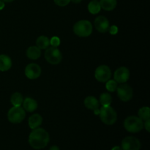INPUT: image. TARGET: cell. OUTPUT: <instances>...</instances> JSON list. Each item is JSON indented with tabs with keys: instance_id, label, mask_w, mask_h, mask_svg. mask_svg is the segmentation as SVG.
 <instances>
[{
	"instance_id": "6da1fadb",
	"label": "cell",
	"mask_w": 150,
	"mask_h": 150,
	"mask_svg": "<svg viewBox=\"0 0 150 150\" xmlns=\"http://www.w3.org/2000/svg\"><path fill=\"white\" fill-rule=\"evenodd\" d=\"M50 141L49 134L43 128L38 127L31 132L29 136V143L35 149H41L48 145Z\"/></svg>"
},
{
	"instance_id": "277c9868",
	"label": "cell",
	"mask_w": 150,
	"mask_h": 150,
	"mask_svg": "<svg viewBox=\"0 0 150 150\" xmlns=\"http://www.w3.org/2000/svg\"><path fill=\"white\" fill-rule=\"evenodd\" d=\"M73 31L78 36L86 38L92 34V25L91 22L87 20L79 21L73 26Z\"/></svg>"
},
{
	"instance_id": "d4e9b609",
	"label": "cell",
	"mask_w": 150,
	"mask_h": 150,
	"mask_svg": "<svg viewBox=\"0 0 150 150\" xmlns=\"http://www.w3.org/2000/svg\"><path fill=\"white\" fill-rule=\"evenodd\" d=\"M50 44L52 45L53 47H57L60 45V40L58 37H53L50 40Z\"/></svg>"
},
{
	"instance_id": "2e32d148",
	"label": "cell",
	"mask_w": 150,
	"mask_h": 150,
	"mask_svg": "<svg viewBox=\"0 0 150 150\" xmlns=\"http://www.w3.org/2000/svg\"><path fill=\"white\" fill-rule=\"evenodd\" d=\"M84 105L89 109L94 111L99 108L100 103L96 98L93 96H89L84 100Z\"/></svg>"
},
{
	"instance_id": "f1b7e54d",
	"label": "cell",
	"mask_w": 150,
	"mask_h": 150,
	"mask_svg": "<svg viewBox=\"0 0 150 150\" xmlns=\"http://www.w3.org/2000/svg\"><path fill=\"white\" fill-rule=\"evenodd\" d=\"M4 7V2L2 0H0V10H2Z\"/></svg>"
},
{
	"instance_id": "4fadbf2b",
	"label": "cell",
	"mask_w": 150,
	"mask_h": 150,
	"mask_svg": "<svg viewBox=\"0 0 150 150\" xmlns=\"http://www.w3.org/2000/svg\"><path fill=\"white\" fill-rule=\"evenodd\" d=\"M23 109L28 112H33L38 108V103L35 100L31 98H26L23 101Z\"/></svg>"
},
{
	"instance_id": "484cf974",
	"label": "cell",
	"mask_w": 150,
	"mask_h": 150,
	"mask_svg": "<svg viewBox=\"0 0 150 150\" xmlns=\"http://www.w3.org/2000/svg\"><path fill=\"white\" fill-rule=\"evenodd\" d=\"M55 4L60 7H64L67 6L70 2V0H54Z\"/></svg>"
},
{
	"instance_id": "836d02e7",
	"label": "cell",
	"mask_w": 150,
	"mask_h": 150,
	"mask_svg": "<svg viewBox=\"0 0 150 150\" xmlns=\"http://www.w3.org/2000/svg\"><path fill=\"white\" fill-rule=\"evenodd\" d=\"M4 2H12V1H13L14 0H2Z\"/></svg>"
},
{
	"instance_id": "9c48e42d",
	"label": "cell",
	"mask_w": 150,
	"mask_h": 150,
	"mask_svg": "<svg viewBox=\"0 0 150 150\" xmlns=\"http://www.w3.org/2000/svg\"><path fill=\"white\" fill-rule=\"evenodd\" d=\"M95 79L100 82H106L111 76V71L107 65H100L96 69L95 73Z\"/></svg>"
},
{
	"instance_id": "ac0fdd59",
	"label": "cell",
	"mask_w": 150,
	"mask_h": 150,
	"mask_svg": "<svg viewBox=\"0 0 150 150\" xmlns=\"http://www.w3.org/2000/svg\"><path fill=\"white\" fill-rule=\"evenodd\" d=\"M101 8L106 11H111L117 6V0H100L99 1Z\"/></svg>"
},
{
	"instance_id": "8992f818",
	"label": "cell",
	"mask_w": 150,
	"mask_h": 150,
	"mask_svg": "<svg viewBox=\"0 0 150 150\" xmlns=\"http://www.w3.org/2000/svg\"><path fill=\"white\" fill-rule=\"evenodd\" d=\"M45 58L51 64H58L62 59V55L59 50L56 47L47 48L45 52Z\"/></svg>"
},
{
	"instance_id": "cb8c5ba5",
	"label": "cell",
	"mask_w": 150,
	"mask_h": 150,
	"mask_svg": "<svg viewBox=\"0 0 150 150\" xmlns=\"http://www.w3.org/2000/svg\"><path fill=\"white\" fill-rule=\"evenodd\" d=\"M117 82L115 80H108V81H106V85H105V87L106 89L109 92H114L115 90H117Z\"/></svg>"
},
{
	"instance_id": "30bf717a",
	"label": "cell",
	"mask_w": 150,
	"mask_h": 150,
	"mask_svg": "<svg viewBox=\"0 0 150 150\" xmlns=\"http://www.w3.org/2000/svg\"><path fill=\"white\" fill-rule=\"evenodd\" d=\"M41 74V68L38 64L31 63L28 64L25 69V75L29 79H36Z\"/></svg>"
},
{
	"instance_id": "5bb4252c",
	"label": "cell",
	"mask_w": 150,
	"mask_h": 150,
	"mask_svg": "<svg viewBox=\"0 0 150 150\" xmlns=\"http://www.w3.org/2000/svg\"><path fill=\"white\" fill-rule=\"evenodd\" d=\"M12 67V60L8 56L0 55V71H7Z\"/></svg>"
},
{
	"instance_id": "44dd1931",
	"label": "cell",
	"mask_w": 150,
	"mask_h": 150,
	"mask_svg": "<svg viewBox=\"0 0 150 150\" xmlns=\"http://www.w3.org/2000/svg\"><path fill=\"white\" fill-rule=\"evenodd\" d=\"M23 95L19 92H15L11 97L10 102L13 104V106H21L23 103Z\"/></svg>"
},
{
	"instance_id": "7a4b0ae2",
	"label": "cell",
	"mask_w": 150,
	"mask_h": 150,
	"mask_svg": "<svg viewBox=\"0 0 150 150\" xmlns=\"http://www.w3.org/2000/svg\"><path fill=\"white\" fill-rule=\"evenodd\" d=\"M100 117L101 121L105 125H111L117 122V114L115 110L110 105L102 106L100 109Z\"/></svg>"
},
{
	"instance_id": "9a60e30c",
	"label": "cell",
	"mask_w": 150,
	"mask_h": 150,
	"mask_svg": "<svg viewBox=\"0 0 150 150\" xmlns=\"http://www.w3.org/2000/svg\"><path fill=\"white\" fill-rule=\"evenodd\" d=\"M42 122V118L40 114H35L29 118V126L31 129L34 130L41 125Z\"/></svg>"
},
{
	"instance_id": "4dcf8cb0",
	"label": "cell",
	"mask_w": 150,
	"mask_h": 150,
	"mask_svg": "<svg viewBox=\"0 0 150 150\" xmlns=\"http://www.w3.org/2000/svg\"><path fill=\"white\" fill-rule=\"evenodd\" d=\"M111 150H122V149L120 146H114V147L111 149Z\"/></svg>"
},
{
	"instance_id": "ffe728a7",
	"label": "cell",
	"mask_w": 150,
	"mask_h": 150,
	"mask_svg": "<svg viewBox=\"0 0 150 150\" xmlns=\"http://www.w3.org/2000/svg\"><path fill=\"white\" fill-rule=\"evenodd\" d=\"M36 44L40 49H46L50 45V40L47 37L40 36L37 40Z\"/></svg>"
},
{
	"instance_id": "d6986e66",
	"label": "cell",
	"mask_w": 150,
	"mask_h": 150,
	"mask_svg": "<svg viewBox=\"0 0 150 150\" xmlns=\"http://www.w3.org/2000/svg\"><path fill=\"white\" fill-rule=\"evenodd\" d=\"M101 10L100 4L98 0H92L88 4V10L92 14H98Z\"/></svg>"
},
{
	"instance_id": "7c38bea8",
	"label": "cell",
	"mask_w": 150,
	"mask_h": 150,
	"mask_svg": "<svg viewBox=\"0 0 150 150\" xmlns=\"http://www.w3.org/2000/svg\"><path fill=\"white\" fill-rule=\"evenodd\" d=\"M130 78V71L127 67H121L114 73V79L117 83H124Z\"/></svg>"
},
{
	"instance_id": "f546056e",
	"label": "cell",
	"mask_w": 150,
	"mask_h": 150,
	"mask_svg": "<svg viewBox=\"0 0 150 150\" xmlns=\"http://www.w3.org/2000/svg\"><path fill=\"white\" fill-rule=\"evenodd\" d=\"M49 150H59V148L57 146H52L51 148H50Z\"/></svg>"
},
{
	"instance_id": "1f68e13d",
	"label": "cell",
	"mask_w": 150,
	"mask_h": 150,
	"mask_svg": "<svg viewBox=\"0 0 150 150\" xmlns=\"http://www.w3.org/2000/svg\"><path fill=\"white\" fill-rule=\"evenodd\" d=\"M70 1H73V3H76V4H79V3H80L82 0H70Z\"/></svg>"
},
{
	"instance_id": "e0dca14e",
	"label": "cell",
	"mask_w": 150,
	"mask_h": 150,
	"mask_svg": "<svg viewBox=\"0 0 150 150\" xmlns=\"http://www.w3.org/2000/svg\"><path fill=\"white\" fill-rule=\"evenodd\" d=\"M40 55V49L38 46H31L26 51V56L30 59H38Z\"/></svg>"
},
{
	"instance_id": "603a6c76",
	"label": "cell",
	"mask_w": 150,
	"mask_h": 150,
	"mask_svg": "<svg viewBox=\"0 0 150 150\" xmlns=\"http://www.w3.org/2000/svg\"><path fill=\"white\" fill-rule=\"evenodd\" d=\"M139 117L142 120L146 121L150 119V109L149 107H143L139 111Z\"/></svg>"
},
{
	"instance_id": "5b68a950",
	"label": "cell",
	"mask_w": 150,
	"mask_h": 150,
	"mask_svg": "<svg viewBox=\"0 0 150 150\" xmlns=\"http://www.w3.org/2000/svg\"><path fill=\"white\" fill-rule=\"evenodd\" d=\"M26 117L25 110L21 106H13L10 108L7 114V118L10 122L13 124L21 123Z\"/></svg>"
},
{
	"instance_id": "4316f807",
	"label": "cell",
	"mask_w": 150,
	"mask_h": 150,
	"mask_svg": "<svg viewBox=\"0 0 150 150\" xmlns=\"http://www.w3.org/2000/svg\"><path fill=\"white\" fill-rule=\"evenodd\" d=\"M109 32L111 35H117V32H118V27H117V26H111V27H109Z\"/></svg>"
},
{
	"instance_id": "3957f363",
	"label": "cell",
	"mask_w": 150,
	"mask_h": 150,
	"mask_svg": "<svg viewBox=\"0 0 150 150\" xmlns=\"http://www.w3.org/2000/svg\"><path fill=\"white\" fill-rule=\"evenodd\" d=\"M124 127L125 130L130 133H138L144 128L143 120H141L139 117L130 116L125 120Z\"/></svg>"
},
{
	"instance_id": "52a82bcc",
	"label": "cell",
	"mask_w": 150,
	"mask_h": 150,
	"mask_svg": "<svg viewBox=\"0 0 150 150\" xmlns=\"http://www.w3.org/2000/svg\"><path fill=\"white\" fill-rule=\"evenodd\" d=\"M117 95L121 100L124 102L130 100L133 98V91L131 86L128 84H121L117 86Z\"/></svg>"
},
{
	"instance_id": "7402d4cb",
	"label": "cell",
	"mask_w": 150,
	"mask_h": 150,
	"mask_svg": "<svg viewBox=\"0 0 150 150\" xmlns=\"http://www.w3.org/2000/svg\"><path fill=\"white\" fill-rule=\"evenodd\" d=\"M111 102H112V98H111V95L108 93H103L101 94L100 96V103L103 105V106H106V105H111Z\"/></svg>"
},
{
	"instance_id": "8fae6325",
	"label": "cell",
	"mask_w": 150,
	"mask_h": 150,
	"mask_svg": "<svg viewBox=\"0 0 150 150\" xmlns=\"http://www.w3.org/2000/svg\"><path fill=\"white\" fill-rule=\"evenodd\" d=\"M95 26L99 32H100V33H105L109 29V21H108V20L105 16H98V17L95 18Z\"/></svg>"
},
{
	"instance_id": "d6a6232c",
	"label": "cell",
	"mask_w": 150,
	"mask_h": 150,
	"mask_svg": "<svg viewBox=\"0 0 150 150\" xmlns=\"http://www.w3.org/2000/svg\"><path fill=\"white\" fill-rule=\"evenodd\" d=\"M94 113H95V114H100V110L98 109V108H97V109H95V110H94Z\"/></svg>"
},
{
	"instance_id": "83f0119b",
	"label": "cell",
	"mask_w": 150,
	"mask_h": 150,
	"mask_svg": "<svg viewBox=\"0 0 150 150\" xmlns=\"http://www.w3.org/2000/svg\"><path fill=\"white\" fill-rule=\"evenodd\" d=\"M144 126L145 129L146 130L147 132H150V119L148 120H146L144 124Z\"/></svg>"
},
{
	"instance_id": "ba28073f",
	"label": "cell",
	"mask_w": 150,
	"mask_h": 150,
	"mask_svg": "<svg viewBox=\"0 0 150 150\" xmlns=\"http://www.w3.org/2000/svg\"><path fill=\"white\" fill-rule=\"evenodd\" d=\"M122 150H140L141 142L136 137L127 136L122 142Z\"/></svg>"
}]
</instances>
